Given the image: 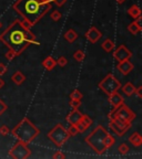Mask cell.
<instances>
[{"instance_id":"obj_1","label":"cell","mask_w":142,"mask_h":159,"mask_svg":"<svg viewBox=\"0 0 142 159\" xmlns=\"http://www.w3.org/2000/svg\"><path fill=\"white\" fill-rule=\"evenodd\" d=\"M0 40L17 55L22 53L30 44H40L32 32L21 27L18 20H15L10 23V25H8L7 29L0 34Z\"/></svg>"},{"instance_id":"obj_2","label":"cell","mask_w":142,"mask_h":159,"mask_svg":"<svg viewBox=\"0 0 142 159\" xmlns=\"http://www.w3.org/2000/svg\"><path fill=\"white\" fill-rule=\"evenodd\" d=\"M51 8L48 0H17L13 9L31 25H36Z\"/></svg>"},{"instance_id":"obj_3","label":"cell","mask_w":142,"mask_h":159,"mask_svg":"<svg viewBox=\"0 0 142 159\" xmlns=\"http://www.w3.org/2000/svg\"><path fill=\"white\" fill-rule=\"evenodd\" d=\"M11 134L20 142L29 144L40 134V130L28 118H22L11 130Z\"/></svg>"},{"instance_id":"obj_4","label":"cell","mask_w":142,"mask_h":159,"mask_svg":"<svg viewBox=\"0 0 142 159\" xmlns=\"http://www.w3.org/2000/svg\"><path fill=\"white\" fill-rule=\"evenodd\" d=\"M109 133L105 129V127L99 125L89 136L86 137V143L95 150V154L102 155L107 150L105 145V138Z\"/></svg>"},{"instance_id":"obj_5","label":"cell","mask_w":142,"mask_h":159,"mask_svg":"<svg viewBox=\"0 0 142 159\" xmlns=\"http://www.w3.org/2000/svg\"><path fill=\"white\" fill-rule=\"evenodd\" d=\"M69 134H68L67 129L62 126L61 124L56 125L53 129H51L48 134V138L57 147H61L69 138Z\"/></svg>"},{"instance_id":"obj_6","label":"cell","mask_w":142,"mask_h":159,"mask_svg":"<svg viewBox=\"0 0 142 159\" xmlns=\"http://www.w3.org/2000/svg\"><path fill=\"white\" fill-rule=\"evenodd\" d=\"M99 89H102L107 95H110L118 92V89H121V83L118 81L115 75L110 73L99 83Z\"/></svg>"},{"instance_id":"obj_7","label":"cell","mask_w":142,"mask_h":159,"mask_svg":"<svg viewBox=\"0 0 142 159\" xmlns=\"http://www.w3.org/2000/svg\"><path fill=\"white\" fill-rule=\"evenodd\" d=\"M109 118H118L120 120H122V122L131 123L135 118V114L123 103L122 105H120L118 108H115L112 112L110 113Z\"/></svg>"},{"instance_id":"obj_8","label":"cell","mask_w":142,"mask_h":159,"mask_svg":"<svg viewBox=\"0 0 142 159\" xmlns=\"http://www.w3.org/2000/svg\"><path fill=\"white\" fill-rule=\"evenodd\" d=\"M9 155L11 158L15 159H26L30 157L31 150L28 148V144H25V143L18 140L12 146V148L10 149Z\"/></svg>"},{"instance_id":"obj_9","label":"cell","mask_w":142,"mask_h":159,"mask_svg":"<svg viewBox=\"0 0 142 159\" xmlns=\"http://www.w3.org/2000/svg\"><path fill=\"white\" fill-rule=\"evenodd\" d=\"M131 127V123H125L120 120L118 118L110 119V128L118 135V136H123Z\"/></svg>"},{"instance_id":"obj_10","label":"cell","mask_w":142,"mask_h":159,"mask_svg":"<svg viewBox=\"0 0 142 159\" xmlns=\"http://www.w3.org/2000/svg\"><path fill=\"white\" fill-rule=\"evenodd\" d=\"M113 57L117 61H125V60H129L130 57H132V53L130 52L129 50L127 49V47L123 44H121L113 53Z\"/></svg>"},{"instance_id":"obj_11","label":"cell","mask_w":142,"mask_h":159,"mask_svg":"<svg viewBox=\"0 0 142 159\" xmlns=\"http://www.w3.org/2000/svg\"><path fill=\"white\" fill-rule=\"evenodd\" d=\"M101 37H102V33L100 32L95 27H91L87 32H86V38H87L91 43L98 42V41L101 39Z\"/></svg>"},{"instance_id":"obj_12","label":"cell","mask_w":142,"mask_h":159,"mask_svg":"<svg viewBox=\"0 0 142 159\" xmlns=\"http://www.w3.org/2000/svg\"><path fill=\"white\" fill-rule=\"evenodd\" d=\"M133 67L135 66L132 62H130L129 60H125V61H120L117 69L122 75H128L133 70Z\"/></svg>"},{"instance_id":"obj_13","label":"cell","mask_w":142,"mask_h":159,"mask_svg":"<svg viewBox=\"0 0 142 159\" xmlns=\"http://www.w3.org/2000/svg\"><path fill=\"white\" fill-rule=\"evenodd\" d=\"M92 119L90 118L89 116H87V115H82V117L80 118V120L78 122V124H76V126H77L78 130H79L80 133L85 132L86 129L89 128L91 125H92Z\"/></svg>"},{"instance_id":"obj_14","label":"cell","mask_w":142,"mask_h":159,"mask_svg":"<svg viewBox=\"0 0 142 159\" xmlns=\"http://www.w3.org/2000/svg\"><path fill=\"white\" fill-rule=\"evenodd\" d=\"M108 96H109V98H108L109 99V103H110V105L113 107V109L118 108L120 105H122L123 103H125V99L122 98V96L120 94H118L117 92L108 95Z\"/></svg>"},{"instance_id":"obj_15","label":"cell","mask_w":142,"mask_h":159,"mask_svg":"<svg viewBox=\"0 0 142 159\" xmlns=\"http://www.w3.org/2000/svg\"><path fill=\"white\" fill-rule=\"evenodd\" d=\"M128 30L130 31V33L132 34H137L142 30V20H141V16L138 18H135V20L132 23H130L128 25Z\"/></svg>"},{"instance_id":"obj_16","label":"cell","mask_w":142,"mask_h":159,"mask_svg":"<svg viewBox=\"0 0 142 159\" xmlns=\"http://www.w3.org/2000/svg\"><path fill=\"white\" fill-rule=\"evenodd\" d=\"M81 117H82V114H81L78 109H73L72 112L67 116V122L69 123L70 125H76V124H78V122L80 120Z\"/></svg>"},{"instance_id":"obj_17","label":"cell","mask_w":142,"mask_h":159,"mask_svg":"<svg viewBox=\"0 0 142 159\" xmlns=\"http://www.w3.org/2000/svg\"><path fill=\"white\" fill-rule=\"evenodd\" d=\"M57 65V61L53 59L52 57H47L42 62V66L45 67L47 71H51L55 69V66Z\"/></svg>"},{"instance_id":"obj_18","label":"cell","mask_w":142,"mask_h":159,"mask_svg":"<svg viewBox=\"0 0 142 159\" xmlns=\"http://www.w3.org/2000/svg\"><path fill=\"white\" fill-rule=\"evenodd\" d=\"M25 80H26V76L23 75V73L20 72V71L15 72L12 74V76H11V81L17 85H21L23 82H25Z\"/></svg>"},{"instance_id":"obj_19","label":"cell","mask_w":142,"mask_h":159,"mask_svg":"<svg viewBox=\"0 0 142 159\" xmlns=\"http://www.w3.org/2000/svg\"><path fill=\"white\" fill-rule=\"evenodd\" d=\"M129 142L135 147H139L142 145V137L139 133H133L131 136L129 137Z\"/></svg>"},{"instance_id":"obj_20","label":"cell","mask_w":142,"mask_h":159,"mask_svg":"<svg viewBox=\"0 0 142 159\" xmlns=\"http://www.w3.org/2000/svg\"><path fill=\"white\" fill-rule=\"evenodd\" d=\"M63 37H65V39L67 40L68 42L72 43V42H75L76 40H77L78 34H77V32H76L73 29H69L67 32L65 33V35H63Z\"/></svg>"},{"instance_id":"obj_21","label":"cell","mask_w":142,"mask_h":159,"mask_svg":"<svg viewBox=\"0 0 142 159\" xmlns=\"http://www.w3.org/2000/svg\"><path fill=\"white\" fill-rule=\"evenodd\" d=\"M128 13H129L130 17H132L133 19H135V18L140 17L141 16V10H140V8L138 7L137 5H133L131 6V7L129 8V10H128Z\"/></svg>"},{"instance_id":"obj_22","label":"cell","mask_w":142,"mask_h":159,"mask_svg":"<svg viewBox=\"0 0 142 159\" xmlns=\"http://www.w3.org/2000/svg\"><path fill=\"white\" fill-rule=\"evenodd\" d=\"M135 87L132 83L128 82L127 84H125V86L122 87V92L125 93L127 96H131V95L135 94Z\"/></svg>"},{"instance_id":"obj_23","label":"cell","mask_w":142,"mask_h":159,"mask_svg":"<svg viewBox=\"0 0 142 159\" xmlns=\"http://www.w3.org/2000/svg\"><path fill=\"white\" fill-rule=\"evenodd\" d=\"M101 47H102V49L105 50V52H111L113 48H115V43L112 42L111 39H105L102 42V44H101Z\"/></svg>"},{"instance_id":"obj_24","label":"cell","mask_w":142,"mask_h":159,"mask_svg":"<svg viewBox=\"0 0 142 159\" xmlns=\"http://www.w3.org/2000/svg\"><path fill=\"white\" fill-rule=\"evenodd\" d=\"M73 57H75V60L76 61H78V62H82L86 57V54L82 50H78V51H76L75 52V54H73Z\"/></svg>"},{"instance_id":"obj_25","label":"cell","mask_w":142,"mask_h":159,"mask_svg":"<svg viewBox=\"0 0 142 159\" xmlns=\"http://www.w3.org/2000/svg\"><path fill=\"white\" fill-rule=\"evenodd\" d=\"M115 137H113L112 135L108 134V135H107V137L105 138V147H107V149H108V148H110V147L112 146V145L115 144Z\"/></svg>"},{"instance_id":"obj_26","label":"cell","mask_w":142,"mask_h":159,"mask_svg":"<svg viewBox=\"0 0 142 159\" xmlns=\"http://www.w3.org/2000/svg\"><path fill=\"white\" fill-rule=\"evenodd\" d=\"M17 20H18V22L21 25V27L25 28V29L30 30L31 28H32V25H31L29 21H27L26 19H23V18H20V19H17Z\"/></svg>"},{"instance_id":"obj_27","label":"cell","mask_w":142,"mask_h":159,"mask_svg":"<svg viewBox=\"0 0 142 159\" xmlns=\"http://www.w3.org/2000/svg\"><path fill=\"white\" fill-rule=\"evenodd\" d=\"M82 97H83L82 93L80 92V91H78V89H73L72 92H71V94H70V99H80L81 101Z\"/></svg>"},{"instance_id":"obj_28","label":"cell","mask_w":142,"mask_h":159,"mask_svg":"<svg viewBox=\"0 0 142 159\" xmlns=\"http://www.w3.org/2000/svg\"><path fill=\"white\" fill-rule=\"evenodd\" d=\"M129 147H128V145L127 144H121L119 147H118V152H120L121 155H125V154H128L129 152Z\"/></svg>"},{"instance_id":"obj_29","label":"cell","mask_w":142,"mask_h":159,"mask_svg":"<svg viewBox=\"0 0 142 159\" xmlns=\"http://www.w3.org/2000/svg\"><path fill=\"white\" fill-rule=\"evenodd\" d=\"M80 106H81L80 99H70V107L72 109H78Z\"/></svg>"},{"instance_id":"obj_30","label":"cell","mask_w":142,"mask_h":159,"mask_svg":"<svg viewBox=\"0 0 142 159\" xmlns=\"http://www.w3.org/2000/svg\"><path fill=\"white\" fill-rule=\"evenodd\" d=\"M67 132H68V134H69V136H76L77 134H79V130H78L76 125H70L69 129H68Z\"/></svg>"},{"instance_id":"obj_31","label":"cell","mask_w":142,"mask_h":159,"mask_svg":"<svg viewBox=\"0 0 142 159\" xmlns=\"http://www.w3.org/2000/svg\"><path fill=\"white\" fill-rule=\"evenodd\" d=\"M50 18H51L53 21H59V20L61 19V13H60L58 10H55L53 12H51V15H50Z\"/></svg>"},{"instance_id":"obj_32","label":"cell","mask_w":142,"mask_h":159,"mask_svg":"<svg viewBox=\"0 0 142 159\" xmlns=\"http://www.w3.org/2000/svg\"><path fill=\"white\" fill-rule=\"evenodd\" d=\"M56 61H57V65H59V66H61V67L66 66L67 63H68V60L66 59L65 57H60L59 59L56 60Z\"/></svg>"},{"instance_id":"obj_33","label":"cell","mask_w":142,"mask_h":159,"mask_svg":"<svg viewBox=\"0 0 142 159\" xmlns=\"http://www.w3.org/2000/svg\"><path fill=\"white\" fill-rule=\"evenodd\" d=\"M17 57V54H16L15 52H13L12 50H8L7 52H6V59L7 60H9V61H12L13 59H15V57Z\"/></svg>"},{"instance_id":"obj_34","label":"cell","mask_w":142,"mask_h":159,"mask_svg":"<svg viewBox=\"0 0 142 159\" xmlns=\"http://www.w3.org/2000/svg\"><path fill=\"white\" fill-rule=\"evenodd\" d=\"M10 133V130H9V128H8L6 125H2V126L0 127V134L2 135V136H7L8 134Z\"/></svg>"},{"instance_id":"obj_35","label":"cell","mask_w":142,"mask_h":159,"mask_svg":"<svg viewBox=\"0 0 142 159\" xmlns=\"http://www.w3.org/2000/svg\"><path fill=\"white\" fill-rule=\"evenodd\" d=\"M6 111H7V105H6V103L3 102L2 99H0V116H1Z\"/></svg>"},{"instance_id":"obj_36","label":"cell","mask_w":142,"mask_h":159,"mask_svg":"<svg viewBox=\"0 0 142 159\" xmlns=\"http://www.w3.org/2000/svg\"><path fill=\"white\" fill-rule=\"evenodd\" d=\"M66 158V155L62 152H57L53 155V159H63Z\"/></svg>"},{"instance_id":"obj_37","label":"cell","mask_w":142,"mask_h":159,"mask_svg":"<svg viewBox=\"0 0 142 159\" xmlns=\"http://www.w3.org/2000/svg\"><path fill=\"white\" fill-rule=\"evenodd\" d=\"M6 72H7V66L5 64H2V63H0V76L6 74Z\"/></svg>"},{"instance_id":"obj_38","label":"cell","mask_w":142,"mask_h":159,"mask_svg":"<svg viewBox=\"0 0 142 159\" xmlns=\"http://www.w3.org/2000/svg\"><path fill=\"white\" fill-rule=\"evenodd\" d=\"M135 94L137 95V96L139 97V98H141V97H142V86H140V87H138V89H135Z\"/></svg>"},{"instance_id":"obj_39","label":"cell","mask_w":142,"mask_h":159,"mask_svg":"<svg viewBox=\"0 0 142 159\" xmlns=\"http://www.w3.org/2000/svg\"><path fill=\"white\" fill-rule=\"evenodd\" d=\"M52 1H55V3L58 7H62V6L67 2V0H52Z\"/></svg>"},{"instance_id":"obj_40","label":"cell","mask_w":142,"mask_h":159,"mask_svg":"<svg viewBox=\"0 0 142 159\" xmlns=\"http://www.w3.org/2000/svg\"><path fill=\"white\" fill-rule=\"evenodd\" d=\"M3 86H5V81H3V80L0 77V89H2Z\"/></svg>"},{"instance_id":"obj_41","label":"cell","mask_w":142,"mask_h":159,"mask_svg":"<svg viewBox=\"0 0 142 159\" xmlns=\"http://www.w3.org/2000/svg\"><path fill=\"white\" fill-rule=\"evenodd\" d=\"M115 1H117L118 3H119V5H121V3H123L125 1V0H115Z\"/></svg>"},{"instance_id":"obj_42","label":"cell","mask_w":142,"mask_h":159,"mask_svg":"<svg viewBox=\"0 0 142 159\" xmlns=\"http://www.w3.org/2000/svg\"><path fill=\"white\" fill-rule=\"evenodd\" d=\"M1 27H2V25H1V22H0V28H1Z\"/></svg>"}]
</instances>
